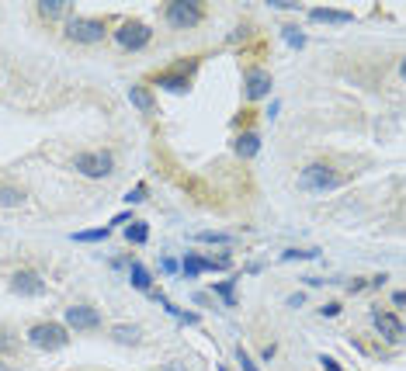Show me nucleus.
<instances>
[{
  "label": "nucleus",
  "instance_id": "f257e3e1",
  "mask_svg": "<svg viewBox=\"0 0 406 371\" xmlns=\"http://www.w3.org/2000/svg\"><path fill=\"white\" fill-rule=\"evenodd\" d=\"M28 343L39 347V350H63L70 343V333L63 323H35L28 330Z\"/></svg>",
  "mask_w": 406,
  "mask_h": 371
},
{
  "label": "nucleus",
  "instance_id": "f03ea898",
  "mask_svg": "<svg viewBox=\"0 0 406 371\" xmlns=\"http://www.w3.org/2000/svg\"><path fill=\"white\" fill-rule=\"evenodd\" d=\"M108 35V25L101 21V18H70L66 21V39L70 42H84V45H94V42H101Z\"/></svg>",
  "mask_w": 406,
  "mask_h": 371
},
{
  "label": "nucleus",
  "instance_id": "7ed1b4c3",
  "mask_svg": "<svg viewBox=\"0 0 406 371\" xmlns=\"http://www.w3.org/2000/svg\"><path fill=\"white\" fill-rule=\"evenodd\" d=\"M337 184H341V177L334 173L330 163H309L299 173V188L302 191H330V188H337Z\"/></svg>",
  "mask_w": 406,
  "mask_h": 371
},
{
  "label": "nucleus",
  "instance_id": "20e7f679",
  "mask_svg": "<svg viewBox=\"0 0 406 371\" xmlns=\"http://www.w3.org/2000/svg\"><path fill=\"white\" fill-rule=\"evenodd\" d=\"M73 167L84 173V177H108L111 170H115V156L108 153V149H94V153H76V160H73Z\"/></svg>",
  "mask_w": 406,
  "mask_h": 371
},
{
  "label": "nucleus",
  "instance_id": "39448f33",
  "mask_svg": "<svg viewBox=\"0 0 406 371\" xmlns=\"http://www.w3.org/2000/svg\"><path fill=\"white\" fill-rule=\"evenodd\" d=\"M149 39H153V32L142 21H122L118 32H115V42L122 49H142V45H149Z\"/></svg>",
  "mask_w": 406,
  "mask_h": 371
},
{
  "label": "nucleus",
  "instance_id": "423d86ee",
  "mask_svg": "<svg viewBox=\"0 0 406 371\" xmlns=\"http://www.w3.org/2000/svg\"><path fill=\"white\" fill-rule=\"evenodd\" d=\"M202 21V8L198 4H188V0H174L167 4V25L171 28H195Z\"/></svg>",
  "mask_w": 406,
  "mask_h": 371
},
{
  "label": "nucleus",
  "instance_id": "0eeeda50",
  "mask_svg": "<svg viewBox=\"0 0 406 371\" xmlns=\"http://www.w3.org/2000/svg\"><path fill=\"white\" fill-rule=\"evenodd\" d=\"M243 94H247V101H261L271 94V73L268 70H247V80H243Z\"/></svg>",
  "mask_w": 406,
  "mask_h": 371
},
{
  "label": "nucleus",
  "instance_id": "6e6552de",
  "mask_svg": "<svg viewBox=\"0 0 406 371\" xmlns=\"http://www.w3.org/2000/svg\"><path fill=\"white\" fill-rule=\"evenodd\" d=\"M66 326L70 330H98L101 326V312L94 306H70L66 309Z\"/></svg>",
  "mask_w": 406,
  "mask_h": 371
},
{
  "label": "nucleus",
  "instance_id": "1a4fd4ad",
  "mask_svg": "<svg viewBox=\"0 0 406 371\" xmlns=\"http://www.w3.org/2000/svg\"><path fill=\"white\" fill-rule=\"evenodd\" d=\"M11 288H14L18 295H42V292H45V282H42L39 271L21 267V271H14V277H11Z\"/></svg>",
  "mask_w": 406,
  "mask_h": 371
},
{
  "label": "nucleus",
  "instance_id": "9d476101",
  "mask_svg": "<svg viewBox=\"0 0 406 371\" xmlns=\"http://www.w3.org/2000/svg\"><path fill=\"white\" fill-rule=\"evenodd\" d=\"M372 323H375V330H378L389 343H399V340H403V323H399L396 312H382V309H375V312H372Z\"/></svg>",
  "mask_w": 406,
  "mask_h": 371
},
{
  "label": "nucleus",
  "instance_id": "9b49d317",
  "mask_svg": "<svg viewBox=\"0 0 406 371\" xmlns=\"http://www.w3.org/2000/svg\"><path fill=\"white\" fill-rule=\"evenodd\" d=\"M129 101H132V108H139L142 115H153V112H156L153 90H149V87H142V83H132V87H129Z\"/></svg>",
  "mask_w": 406,
  "mask_h": 371
},
{
  "label": "nucleus",
  "instance_id": "f8f14e48",
  "mask_svg": "<svg viewBox=\"0 0 406 371\" xmlns=\"http://www.w3.org/2000/svg\"><path fill=\"white\" fill-rule=\"evenodd\" d=\"M233 149H236V156L250 160V156H257V153H261V136H257V132H239V136H236V142H233Z\"/></svg>",
  "mask_w": 406,
  "mask_h": 371
},
{
  "label": "nucleus",
  "instance_id": "ddd939ff",
  "mask_svg": "<svg viewBox=\"0 0 406 371\" xmlns=\"http://www.w3.org/2000/svg\"><path fill=\"white\" fill-rule=\"evenodd\" d=\"M309 18L319 21V25H323V21H327V25H351V21H354L351 11H330V8H312Z\"/></svg>",
  "mask_w": 406,
  "mask_h": 371
},
{
  "label": "nucleus",
  "instance_id": "4468645a",
  "mask_svg": "<svg viewBox=\"0 0 406 371\" xmlns=\"http://www.w3.org/2000/svg\"><path fill=\"white\" fill-rule=\"evenodd\" d=\"M129 282H132V288H136V292L153 295V274H149L139 260H132V267H129Z\"/></svg>",
  "mask_w": 406,
  "mask_h": 371
},
{
  "label": "nucleus",
  "instance_id": "2eb2a0df",
  "mask_svg": "<svg viewBox=\"0 0 406 371\" xmlns=\"http://www.w3.org/2000/svg\"><path fill=\"white\" fill-rule=\"evenodd\" d=\"M156 87H167V90H174V94H184V90H188V76L184 73H160Z\"/></svg>",
  "mask_w": 406,
  "mask_h": 371
},
{
  "label": "nucleus",
  "instance_id": "dca6fc26",
  "mask_svg": "<svg viewBox=\"0 0 406 371\" xmlns=\"http://www.w3.org/2000/svg\"><path fill=\"white\" fill-rule=\"evenodd\" d=\"M0 205H4V209L25 205V191L21 188H11V184H0Z\"/></svg>",
  "mask_w": 406,
  "mask_h": 371
},
{
  "label": "nucleus",
  "instance_id": "f3484780",
  "mask_svg": "<svg viewBox=\"0 0 406 371\" xmlns=\"http://www.w3.org/2000/svg\"><path fill=\"white\" fill-rule=\"evenodd\" d=\"M66 8H70L66 0H39V14H42V18H49V21H52V18H63V14H66Z\"/></svg>",
  "mask_w": 406,
  "mask_h": 371
},
{
  "label": "nucleus",
  "instance_id": "a211bd4d",
  "mask_svg": "<svg viewBox=\"0 0 406 371\" xmlns=\"http://www.w3.org/2000/svg\"><path fill=\"white\" fill-rule=\"evenodd\" d=\"M108 236H111V226H98V229L73 233V243H98V240H108Z\"/></svg>",
  "mask_w": 406,
  "mask_h": 371
},
{
  "label": "nucleus",
  "instance_id": "6ab92c4d",
  "mask_svg": "<svg viewBox=\"0 0 406 371\" xmlns=\"http://www.w3.org/2000/svg\"><path fill=\"white\" fill-rule=\"evenodd\" d=\"M111 337H115L118 343H139V326L118 323V326H111Z\"/></svg>",
  "mask_w": 406,
  "mask_h": 371
},
{
  "label": "nucleus",
  "instance_id": "aec40b11",
  "mask_svg": "<svg viewBox=\"0 0 406 371\" xmlns=\"http://www.w3.org/2000/svg\"><path fill=\"white\" fill-rule=\"evenodd\" d=\"M125 240L136 243V246H142V243L149 240V226H146V222H132V226L125 229Z\"/></svg>",
  "mask_w": 406,
  "mask_h": 371
},
{
  "label": "nucleus",
  "instance_id": "412c9836",
  "mask_svg": "<svg viewBox=\"0 0 406 371\" xmlns=\"http://www.w3.org/2000/svg\"><path fill=\"white\" fill-rule=\"evenodd\" d=\"M181 271H184L188 277H198V274L205 271V257H198V253H188V257L181 260Z\"/></svg>",
  "mask_w": 406,
  "mask_h": 371
},
{
  "label": "nucleus",
  "instance_id": "4be33fe9",
  "mask_svg": "<svg viewBox=\"0 0 406 371\" xmlns=\"http://www.w3.org/2000/svg\"><path fill=\"white\" fill-rule=\"evenodd\" d=\"M281 35H285V42H288L292 49H302V45H306V35H302L295 25H285V28H281Z\"/></svg>",
  "mask_w": 406,
  "mask_h": 371
},
{
  "label": "nucleus",
  "instance_id": "5701e85b",
  "mask_svg": "<svg viewBox=\"0 0 406 371\" xmlns=\"http://www.w3.org/2000/svg\"><path fill=\"white\" fill-rule=\"evenodd\" d=\"M281 257H285V260H316L319 250H285Z\"/></svg>",
  "mask_w": 406,
  "mask_h": 371
},
{
  "label": "nucleus",
  "instance_id": "b1692460",
  "mask_svg": "<svg viewBox=\"0 0 406 371\" xmlns=\"http://www.w3.org/2000/svg\"><path fill=\"white\" fill-rule=\"evenodd\" d=\"M233 260L229 257H205V271H229Z\"/></svg>",
  "mask_w": 406,
  "mask_h": 371
},
{
  "label": "nucleus",
  "instance_id": "393cba45",
  "mask_svg": "<svg viewBox=\"0 0 406 371\" xmlns=\"http://www.w3.org/2000/svg\"><path fill=\"white\" fill-rule=\"evenodd\" d=\"M236 361H239V368H243V371H261V368L254 364V357H250L247 350H243V347H236Z\"/></svg>",
  "mask_w": 406,
  "mask_h": 371
},
{
  "label": "nucleus",
  "instance_id": "a878e982",
  "mask_svg": "<svg viewBox=\"0 0 406 371\" xmlns=\"http://www.w3.org/2000/svg\"><path fill=\"white\" fill-rule=\"evenodd\" d=\"M212 292H215V295H222V299H226V306H236V299H233V282H219Z\"/></svg>",
  "mask_w": 406,
  "mask_h": 371
},
{
  "label": "nucleus",
  "instance_id": "bb28decb",
  "mask_svg": "<svg viewBox=\"0 0 406 371\" xmlns=\"http://www.w3.org/2000/svg\"><path fill=\"white\" fill-rule=\"evenodd\" d=\"M125 202H129V205H139V202H146V184H136V188L125 195Z\"/></svg>",
  "mask_w": 406,
  "mask_h": 371
},
{
  "label": "nucleus",
  "instance_id": "cd10ccee",
  "mask_svg": "<svg viewBox=\"0 0 406 371\" xmlns=\"http://www.w3.org/2000/svg\"><path fill=\"white\" fill-rule=\"evenodd\" d=\"M198 243H229V233H198Z\"/></svg>",
  "mask_w": 406,
  "mask_h": 371
},
{
  "label": "nucleus",
  "instance_id": "c85d7f7f",
  "mask_svg": "<svg viewBox=\"0 0 406 371\" xmlns=\"http://www.w3.org/2000/svg\"><path fill=\"white\" fill-rule=\"evenodd\" d=\"M160 267H164V274H174V271H178L181 264H178L174 257H164V260H160Z\"/></svg>",
  "mask_w": 406,
  "mask_h": 371
},
{
  "label": "nucleus",
  "instance_id": "c756f323",
  "mask_svg": "<svg viewBox=\"0 0 406 371\" xmlns=\"http://www.w3.org/2000/svg\"><path fill=\"white\" fill-rule=\"evenodd\" d=\"M125 222H132V212H118V215H115V219H111L108 226L115 229V226H125Z\"/></svg>",
  "mask_w": 406,
  "mask_h": 371
},
{
  "label": "nucleus",
  "instance_id": "7c9ffc66",
  "mask_svg": "<svg viewBox=\"0 0 406 371\" xmlns=\"http://www.w3.org/2000/svg\"><path fill=\"white\" fill-rule=\"evenodd\" d=\"M319 364H323V371H341V364H337L334 357H327V354L319 357Z\"/></svg>",
  "mask_w": 406,
  "mask_h": 371
},
{
  "label": "nucleus",
  "instance_id": "2f4dec72",
  "mask_svg": "<svg viewBox=\"0 0 406 371\" xmlns=\"http://www.w3.org/2000/svg\"><path fill=\"white\" fill-rule=\"evenodd\" d=\"M319 312H323V316H337V312H341V302H327Z\"/></svg>",
  "mask_w": 406,
  "mask_h": 371
},
{
  "label": "nucleus",
  "instance_id": "473e14b6",
  "mask_svg": "<svg viewBox=\"0 0 406 371\" xmlns=\"http://www.w3.org/2000/svg\"><path fill=\"white\" fill-rule=\"evenodd\" d=\"M392 306L403 309V306H406V295H403V292H392Z\"/></svg>",
  "mask_w": 406,
  "mask_h": 371
},
{
  "label": "nucleus",
  "instance_id": "72a5a7b5",
  "mask_svg": "<svg viewBox=\"0 0 406 371\" xmlns=\"http://www.w3.org/2000/svg\"><path fill=\"white\" fill-rule=\"evenodd\" d=\"M11 347H14V343H11V340H4V333H0V350H4V354H8Z\"/></svg>",
  "mask_w": 406,
  "mask_h": 371
},
{
  "label": "nucleus",
  "instance_id": "f704fd0d",
  "mask_svg": "<svg viewBox=\"0 0 406 371\" xmlns=\"http://www.w3.org/2000/svg\"><path fill=\"white\" fill-rule=\"evenodd\" d=\"M219 371H229V368H219Z\"/></svg>",
  "mask_w": 406,
  "mask_h": 371
},
{
  "label": "nucleus",
  "instance_id": "c9c22d12",
  "mask_svg": "<svg viewBox=\"0 0 406 371\" xmlns=\"http://www.w3.org/2000/svg\"><path fill=\"white\" fill-rule=\"evenodd\" d=\"M0 371H4V364H0Z\"/></svg>",
  "mask_w": 406,
  "mask_h": 371
}]
</instances>
